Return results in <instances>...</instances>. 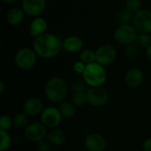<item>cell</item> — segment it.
<instances>
[{
    "mask_svg": "<svg viewBox=\"0 0 151 151\" xmlns=\"http://www.w3.org/2000/svg\"><path fill=\"white\" fill-rule=\"evenodd\" d=\"M63 49V41L54 34L45 33L35 38L33 50L38 57L50 58L57 56Z\"/></svg>",
    "mask_w": 151,
    "mask_h": 151,
    "instance_id": "6da1fadb",
    "label": "cell"
},
{
    "mask_svg": "<svg viewBox=\"0 0 151 151\" xmlns=\"http://www.w3.org/2000/svg\"><path fill=\"white\" fill-rule=\"evenodd\" d=\"M46 97L52 103L63 102L67 94V85L60 77H52L45 84Z\"/></svg>",
    "mask_w": 151,
    "mask_h": 151,
    "instance_id": "7a4b0ae2",
    "label": "cell"
},
{
    "mask_svg": "<svg viewBox=\"0 0 151 151\" xmlns=\"http://www.w3.org/2000/svg\"><path fill=\"white\" fill-rule=\"evenodd\" d=\"M82 75L85 82L90 87H101L107 77L104 66L96 62L87 65Z\"/></svg>",
    "mask_w": 151,
    "mask_h": 151,
    "instance_id": "3957f363",
    "label": "cell"
},
{
    "mask_svg": "<svg viewBox=\"0 0 151 151\" xmlns=\"http://www.w3.org/2000/svg\"><path fill=\"white\" fill-rule=\"evenodd\" d=\"M138 31L134 27V25L126 24L119 25L114 31V39L120 44L129 45L136 41L138 36Z\"/></svg>",
    "mask_w": 151,
    "mask_h": 151,
    "instance_id": "277c9868",
    "label": "cell"
},
{
    "mask_svg": "<svg viewBox=\"0 0 151 151\" xmlns=\"http://www.w3.org/2000/svg\"><path fill=\"white\" fill-rule=\"evenodd\" d=\"M14 60L19 68L22 70H29L35 66L37 60V55L34 50L22 48L17 51Z\"/></svg>",
    "mask_w": 151,
    "mask_h": 151,
    "instance_id": "5b68a950",
    "label": "cell"
},
{
    "mask_svg": "<svg viewBox=\"0 0 151 151\" xmlns=\"http://www.w3.org/2000/svg\"><path fill=\"white\" fill-rule=\"evenodd\" d=\"M116 58V49L110 44L102 45L96 50V62L103 66L112 64Z\"/></svg>",
    "mask_w": 151,
    "mask_h": 151,
    "instance_id": "8992f818",
    "label": "cell"
},
{
    "mask_svg": "<svg viewBox=\"0 0 151 151\" xmlns=\"http://www.w3.org/2000/svg\"><path fill=\"white\" fill-rule=\"evenodd\" d=\"M109 100L108 91L101 87H91L87 90V101L93 106H102Z\"/></svg>",
    "mask_w": 151,
    "mask_h": 151,
    "instance_id": "52a82bcc",
    "label": "cell"
},
{
    "mask_svg": "<svg viewBox=\"0 0 151 151\" xmlns=\"http://www.w3.org/2000/svg\"><path fill=\"white\" fill-rule=\"evenodd\" d=\"M134 27L140 33H151V10H142L135 13L133 19Z\"/></svg>",
    "mask_w": 151,
    "mask_h": 151,
    "instance_id": "ba28073f",
    "label": "cell"
},
{
    "mask_svg": "<svg viewBox=\"0 0 151 151\" xmlns=\"http://www.w3.org/2000/svg\"><path fill=\"white\" fill-rule=\"evenodd\" d=\"M61 119L62 115L60 113V111L56 107H47L42 111L41 115L42 123L49 128L57 127L60 124Z\"/></svg>",
    "mask_w": 151,
    "mask_h": 151,
    "instance_id": "9c48e42d",
    "label": "cell"
},
{
    "mask_svg": "<svg viewBox=\"0 0 151 151\" xmlns=\"http://www.w3.org/2000/svg\"><path fill=\"white\" fill-rule=\"evenodd\" d=\"M25 136L30 142H41L47 136L46 127L42 123H31L25 129Z\"/></svg>",
    "mask_w": 151,
    "mask_h": 151,
    "instance_id": "30bf717a",
    "label": "cell"
},
{
    "mask_svg": "<svg viewBox=\"0 0 151 151\" xmlns=\"http://www.w3.org/2000/svg\"><path fill=\"white\" fill-rule=\"evenodd\" d=\"M46 7V0H23L22 9L25 14L30 17L41 15Z\"/></svg>",
    "mask_w": 151,
    "mask_h": 151,
    "instance_id": "8fae6325",
    "label": "cell"
},
{
    "mask_svg": "<svg viewBox=\"0 0 151 151\" xmlns=\"http://www.w3.org/2000/svg\"><path fill=\"white\" fill-rule=\"evenodd\" d=\"M85 147L88 151H104L106 148L104 137L98 134H88L85 139Z\"/></svg>",
    "mask_w": 151,
    "mask_h": 151,
    "instance_id": "7c38bea8",
    "label": "cell"
},
{
    "mask_svg": "<svg viewBox=\"0 0 151 151\" xmlns=\"http://www.w3.org/2000/svg\"><path fill=\"white\" fill-rule=\"evenodd\" d=\"M144 80L143 73L139 68H131L129 69L125 76V81L127 85L130 88H135L142 85Z\"/></svg>",
    "mask_w": 151,
    "mask_h": 151,
    "instance_id": "4fadbf2b",
    "label": "cell"
},
{
    "mask_svg": "<svg viewBox=\"0 0 151 151\" xmlns=\"http://www.w3.org/2000/svg\"><path fill=\"white\" fill-rule=\"evenodd\" d=\"M72 102L74 105L82 106L87 101V91L82 83L77 82L73 87V96Z\"/></svg>",
    "mask_w": 151,
    "mask_h": 151,
    "instance_id": "5bb4252c",
    "label": "cell"
},
{
    "mask_svg": "<svg viewBox=\"0 0 151 151\" xmlns=\"http://www.w3.org/2000/svg\"><path fill=\"white\" fill-rule=\"evenodd\" d=\"M42 108H43L42 102L40 99L35 97L27 99L23 105L24 113H26L27 116L38 115L40 112L42 111Z\"/></svg>",
    "mask_w": 151,
    "mask_h": 151,
    "instance_id": "9a60e30c",
    "label": "cell"
},
{
    "mask_svg": "<svg viewBox=\"0 0 151 151\" xmlns=\"http://www.w3.org/2000/svg\"><path fill=\"white\" fill-rule=\"evenodd\" d=\"M47 27H48V23L45 20V19L41 18V17H36L31 22L29 33H30L31 36L36 38V37H39L40 35L45 34Z\"/></svg>",
    "mask_w": 151,
    "mask_h": 151,
    "instance_id": "2e32d148",
    "label": "cell"
},
{
    "mask_svg": "<svg viewBox=\"0 0 151 151\" xmlns=\"http://www.w3.org/2000/svg\"><path fill=\"white\" fill-rule=\"evenodd\" d=\"M82 47H83L82 39L76 35L68 36L63 41V49L71 53H75L80 51L82 49Z\"/></svg>",
    "mask_w": 151,
    "mask_h": 151,
    "instance_id": "e0dca14e",
    "label": "cell"
},
{
    "mask_svg": "<svg viewBox=\"0 0 151 151\" xmlns=\"http://www.w3.org/2000/svg\"><path fill=\"white\" fill-rule=\"evenodd\" d=\"M24 15H25V12L22 8L13 7L8 11L6 19L9 24L12 26H18L23 21Z\"/></svg>",
    "mask_w": 151,
    "mask_h": 151,
    "instance_id": "ac0fdd59",
    "label": "cell"
},
{
    "mask_svg": "<svg viewBox=\"0 0 151 151\" xmlns=\"http://www.w3.org/2000/svg\"><path fill=\"white\" fill-rule=\"evenodd\" d=\"M46 139L50 144H52L54 146H60L65 143L66 140V135L62 130L54 129L51 130L49 134H47Z\"/></svg>",
    "mask_w": 151,
    "mask_h": 151,
    "instance_id": "d6986e66",
    "label": "cell"
},
{
    "mask_svg": "<svg viewBox=\"0 0 151 151\" xmlns=\"http://www.w3.org/2000/svg\"><path fill=\"white\" fill-rule=\"evenodd\" d=\"M134 14H133L131 12H129L127 8L120 9L115 14V20L119 25H126L130 24V22H133Z\"/></svg>",
    "mask_w": 151,
    "mask_h": 151,
    "instance_id": "ffe728a7",
    "label": "cell"
},
{
    "mask_svg": "<svg viewBox=\"0 0 151 151\" xmlns=\"http://www.w3.org/2000/svg\"><path fill=\"white\" fill-rule=\"evenodd\" d=\"M59 111H60L62 117L65 119H71L76 113V109H75L74 104L73 103L66 102V101L61 102L60 106H59Z\"/></svg>",
    "mask_w": 151,
    "mask_h": 151,
    "instance_id": "44dd1931",
    "label": "cell"
},
{
    "mask_svg": "<svg viewBox=\"0 0 151 151\" xmlns=\"http://www.w3.org/2000/svg\"><path fill=\"white\" fill-rule=\"evenodd\" d=\"M12 122L16 128L22 129V128L27 127L28 117L26 113H19L14 117V119H12Z\"/></svg>",
    "mask_w": 151,
    "mask_h": 151,
    "instance_id": "7402d4cb",
    "label": "cell"
},
{
    "mask_svg": "<svg viewBox=\"0 0 151 151\" xmlns=\"http://www.w3.org/2000/svg\"><path fill=\"white\" fill-rule=\"evenodd\" d=\"M81 61L85 63L86 65L96 62V51L92 50H84L80 54Z\"/></svg>",
    "mask_w": 151,
    "mask_h": 151,
    "instance_id": "603a6c76",
    "label": "cell"
},
{
    "mask_svg": "<svg viewBox=\"0 0 151 151\" xmlns=\"http://www.w3.org/2000/svg\"><path fill=\"white\" fill-rule=\"evenodd\" d=\"M125 6L129 12H131L133 14H135L142 11V0H126Z\"/></svg>",
    "mask_w": 151,
    "mask_h": 151,
    "instance_id": "cb8c5ba5",
    "label": "cell"
},
{
    "mask_svg": "<svg viewBox=\"0 0 151 151\" xmlns=\"http://www.w3.org/2000/svg\"><path fill=\"white\" fill-rule=\"evenodd\" d=\"M135 42L139 47L147 49L151 44V35L147 33H140L138 34Z\"/></svg>",
    "mask_w": 151,
    "mask_h": 151,
    "instance_id": "d4e9b609",
    "label": "cell"
},
{
    "mask_svg": "<svg viewBox=\"0 0 151 151\" xmlns=\"http://www.w3.org/2000/svg\"><path fill=\"white\" fill-rule=\"evenodd\" d=\"M140 51H141V47H139L137 44H134V43L127 45V48L125 50L126 56L131 59L136 58L139 56Z\"/></svg>",
    "mask_w": 151,
    "mask_h": 151,
    "instance_id": "484cf974",
    "label": "cell"
},
{
    "mask_svg": "<svg viewBox=\"0 0 151 151\" xmlns=\"http://www.w3.org/2000/svg\"><path fill=\"white\" fill-rule=\"evenodd\" d=\"M1 134V142H0V150L4 151L11 145V137L9 134L4 130H0Z\"/></svg>",
    "mask_w": 151,
    "mask_h": 151,
    "instance_id": "4316f807",
    "label": "cell"
},
{
    "mask_svg": "<svg viewBox=\"0 0 151 151\" xmlns=\"http://www.w3.org/2000/svg\"><path fill=\"white\" fill-rule=\"evenodd\" d=\"M12 124H13V122L10 117L5 116V115L1 117V119H0V129L1 130L6 131L7 129H9L12 127Z\"/></svg>",
    "mask_w": 151,
    "mask_h": 151,
    "instance_id": "83f0119b",
    "label": "cell"
},
{
    "mask_svg": "<svg viewBox=\"0 0 151 151\" xmlns=\"http://www.w3.org/2000/svg\"><path fill=\"white\" fill-rule=\"evenodd\" d=\"M86 66H87V65L85 63H83L82 61H77L73 65V70L77 73L83 74V73L86 69Z\"/></svg>",
    "mask_w": 151,
    "mask_h": 151,
    "instance_id": "f1b7e54d",
    "label": "cell"
},
{
    "mask_svg": "<svg viewBox=\"0 0 151 151\" xmlns=\"http://www.w3.org/2000/svg\"><path fill=\"white\" fill-rule=\"evenodd\" d=\"M37 151H50V144L48 141H41L36 144Z\"/></svg>",
    "mask_w": 151,
    "mask_h": 151,
    "instance_id": "f546056e",
    "label": "cell"
},
{
    "mask_svg": "<svg viewBox=\"0 0 151 151\" xmlns=\"http://www.w3.org/2000/svg\"><path fill=\"white\" fill-rule=\"evenodd\" d=\"M143 150L144 151H151V138L147 139L143 143Z\"/></svg>",
    "mask_w": 151,
    "mask_h": 151,
    "instance_id": "4dcf8cb0",
    "label": "cell"
},
{
    "mask_svg": "<svg viewBox=\"0 0 151 151\" xmlns=\"http://www.w3.org/2000/svg\"><path fill=\"white\" fill-rule=\"evenodd\" d=\"M145 53H146V57L150 59L151 61V44L146 49V51H145Z\"/></svg>",
    "mask_w": 151,
    "mask_h": 151,
    "instance_id": "1f68e13d",
    "label": "cell"
},
{
    "mask_svg": "<svg viewBox=\"0 0 151 151\" xmlns=\"http://www.w3.org/2000/svg\"><path fill=\"white\" fill-rule=\"evenodd\" d=\"M3 3L4 4H13V3H16L17 1L19 0H1Z\"/></svg>",
    "mask_w": 151,
    "mask_h": 151,
    "instance_id": "d6a6232c",
    "label": "cell"
},
{
    "mask_svg": "<svg viewBox=\"0 0 151 151\" xmlns=\"http://www.w3.org/2000/svg\"><path fill=\"white\" fill-rule=\"evenodd\" d=\"M4 82L1 81H0V94H3V93H4Z\"/></svg>",
    "mask_w": 151,
    "mask_h": 151,
    "instance_id": "836d02e7",
    "label": "cell"
},
{
    "mask_svg": "<svg viewBox=\"0 0 151 151\" xmlns=\"http://www.w3.org/2000/svg\"><path fill=\"white\" fill-rule=\"evenodd\" d=\"M145 1H148V0H145Z\"/></svg>",
    "mask_w": 151,
    "mask_h": 151,
    "instance_id": "e575fe53",
    "label": "cell"
}]
</instances>
